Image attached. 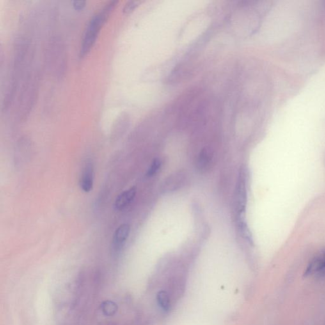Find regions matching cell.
I'll return each mask as SVG.
<instances>
[{"instance_id":"3","label":"cell","mask_w":325,"mask_h":325,"mask_svg":"<svg viewBox=\"0 0 325 325\" xmlns=\"http://www.w3.org/2000/svg\"><path fill=\"white\" fill-rule=\"evenodd\" d=\"M247 200L246 178L244 173L241 171L238 180L236 189L235 202L237 216H245Z\"/></svg>"},{"instance_id":"13","label":"cell","mask_w":325,"mask_h":325,"mask_svg":"<svg viewBox=\"0 0 325 325\" xmlns=\"http://www.w3.org/2000/svg\"><path fill=\"white\" fill-rule=\"evenodd\" d=\"M73 7L76 10H82L86 5V2L83 1H75L73 3Z\"/></svg>"},{"instance_id":"11","label":"cell","mask_w":325,"mask_h":325,"mask_svg":"<svg viewBox=\"0 0 325 325\" xmlns=\"http://www.w3.org/2000/svg\"><path fill=\"white\" fill-rule=\"evenodd\" d=\"M162 162L159 159H155L153 160L152 165L147 172V176L149 177H153L155 174L159 171L160 167H161Z\"/></svg>"},{"instance_id":"7","label":"cell","mask_w":325,"mask_h":325,"mask_svg":"<svg viewBox=\"0 0 325 325\" xmlns=\"http://www.w3.org/2000/svg\"><path fill=\"white\" fill-rule=\"evenodd\" d=\"M238 228H239V232L244 240L249 244H253L252 235L249 230L248 226H247L245 217H239L237 218Z\"/></svg>"},{"instance_id":"2","label":"cell","mask_w":325,"mask_h":325,"mask_svg":"<svg viewBox=\"0 0 325 325\" xmlns=\"http://www.w3.org/2000/svg\"><path fill=\"white\" fill-rule=\"evenodd\" d=\"M306 278H325V249L320 251L307 265L304 273Z\"/></svg>"},{"instance_id":"5","label":"cell","mask_w":325,"mask_h":325,"mask_svg":"<svg viewBox=\"0 0 325 325\" xmlns=\"http://www.w3.org/2000/svg\"><path fill=\"white\" fill-rule=\"evenodd\" d=\"M94 171L91 162H88L84 168L80 180V187L84 193H89L93 188Z\"/></svg>"},{"instance_id":"1","label":"cell","mask_w":325,"mask_h":325,"mask_svg":"<svg viewBox=\"0 0 325 325\" xmlns=\"http://www.w3.org/2000/svg\"><path fill=\"white\" fill-rule=\"evenodd\" d=\"M116 3H117L116 1H110L91 18L84 33L83 42L80 49V56L81 58L90 52L91 48L94 45L100 29L106 21L110 13L113 10Z\"/></svg>"},{"instance_id":"6","label":"cell","mask_w":325,"mask_h":325,"mask_svg":"<svg viewBox=\"0 0 325 325\" xmlns=\"http://www.w3.org/2000/svg\"><path fill=\"white\" fill-rule=\"evenodd\" d=\"M136 194V188L135 187H131V188L127 190V191L121 193L117 197L115 201V203H114L115 209L118 210V211H121V210L125 209L134 200Z\"/></svg>"},{"instance_id":"9","label":"cell","mask_w":325,"mask_h":325,"mask_svg":"<svg viewBox=\"0 0 325 325\" xmlns=\"http://www.w3.org/2000/svg\"><path fill=\"white\" fill-rule=\"evenodd\" d=\"M210 161L209 153L207 152V151L203 150L199 155L197 166L200 170H204L209 165Z\"/></svg>"},{"instance_id":"4","label":"cell","mask_w":325,"mask_h":325,"mask_svg":"<svg viewBox=\"0 0 325 325\" xmlns=\"http://www.w3.org/2000/svg\"><path fill=\"white\" fill-rule=\"evenodd\" d=\"M130 227L128 224H123L116 230L112 242V250L114 254L120 253L124 246L130 234Z\"/></svg>"},{"instance_id":"8","label":"cell","mask_w":325,"mask_h":325,"mask_svg":"<svg viewBox=\"0 0 325 325\" xmlns=\"http://www.w3.org/2000/svg\"><path fill=\"white\" fill-rule=\"evenodd\" d=\"M158 304L160 308L164 311H168L170 307V298L167 292L160 291L157 295Z\"/></svg>"},{"instance_id":"12","label":"cell","mask_w":325,"mask_h":325,"mask_svg":"<svg viewBox=\"0 0 325 325\" xmlns=\"http://www.w3.org/2000/svg\"><path fill=\"white\" fill-rule=\"evenodd\" d=\"M138 1H130L127 4H126L124 9H123V11L125 13H130L132 11L134 10L135 8L138 6Z\"/></svg>"},{"instance_id":"10","label":"cell","mask_w":325,"mask_h":325,"mask_svg":"<svg viewBox=\"0 0 325 325\" xmlns=\"http://www.w3.org/2000/svg\"><path fill=\"white\" fill-rule=\"evenodd\" d=\"M102 312L106 316H112L115 314L118 310L116 304L112 301H105L101 305Z\"/></svg>"}]
</instances>
